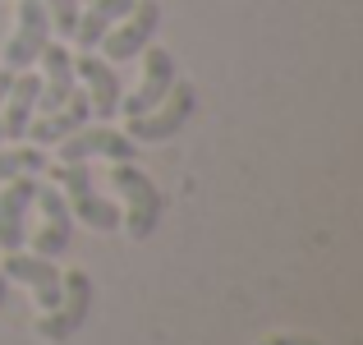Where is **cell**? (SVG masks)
<instances>
[{"label": "cell", "instance_id": "11", "mask_svg": "<svg viewBox=\"0 0 363 345\" xmlns=\"http://www.w3.org/2000/svg\"><path fill=\"white\" fill-rule=\"evenodd\" d=\"M33 198H37V180H33V175L5 180V189H0V248H5V253L23 248V239H28V212H33Z\"/></svg>", "mask_w": 363, "mask_h": 345}, {"label": "cell", "instance_id": "1", "mask_svg": "<svg viewBox=\"0 0 363 345\" xmlns=\"http://www.w3.org/2000/svg\"><path fill=\"white\" fill-rule=\"evenodd\" d=\"M55 180L65 185V203H69L74 221H83L92 230H106V235L120 226V207L97 194V180H92L88 161H60V166H55Z\"/></svg>", "mask_w": 363, "mask_h": 345}, {"label": "cell", "instance_id": "21", "mask_svg": "<svg viewBox=\"0 0 363 345\" xmlns=\"http://www.w3.org/2000/svg\"><path fill=\"white\" fill-rule=\"evenodd\" d=\"M5 295H9V276L0 272V309H5Z\"/></svg>", "mask_w": 363, "mask_h": 345}, {"label": "cell", "instance_id": "14", "mask_svg": "<svg viewBox=\"0 0 363 345\" xmlns=\"http://www.w3.org/2000/svg\"><path fill=\"white\" fill-rule=\"evenodd\" d=\"M37 92H42V79H37V74L18 70L14 79H9L5 111H0V129H5L9 143H18L28 133V120H33V111H37Z\"/></svg>", "mask_w": 363, "mask_h": 345}, {"label": "cell", "instance_id": "6", "mask_svg": "<svg viewBox=\"0 0 363 345\" xmlns=\"http://www.w3.org/2000/svg\"><path fill=\"white\" fill-rule=\"evenodd\" d=\"M157 23H161V5H157V0H133V9L120 18L116 28H111L106 37H101L97 46H106V60L111 65H124V60H133V55L152 42Z\"/></svg>", "mask_w": 363, "mask_h": 345}, {"label": "cell", "instance_id": "9", "mask_svg": "<svg viewBox=\"0 0 363 345\" xmlns=\"http://www.w3.org/2000/svg\"><path fill=\"white\" fill-rule=\"evenodd\" d=\"M60 148V161H92V157H106V161H133L138 157V143L129 133H116V129H79L69 138L55 143Z\"/></svg>", "mask_w": 363, "mask_h": 345}, {"label": "cell", "instance_id": "10", "mask_svg": "<svg viewBox=\"0 0 363 345\" xmlns=\"http://www.w3.org/2000/svg\"><path fill=\"white\" fill-rule=\"evenodd\" d=\"M175 79H179V74H175V55H170L166 46H147V55H143V83H138L133 97H120V111L124 115L152 111L170 88H175Z\"/></svg>", "mask_w": 363, "mask_h": 345}, {"label": "cell", "instance_id": "17", "mask_svg": "<svg viewBox=\"0 0 363 345\" xmlns=\"http://www.w3.org/2000/svg\"><path fill=\"white\" fill-rule=\"evenodd\" d=\"M37 170H46L42 148H5V143H0V180L37 175Z\"/></svg>", "mask_w": 363, "mask_h": 345}, {"label": "cell", "instance_id": "19", "mask_svg": "<svg viewBox=\"0 0 363 345\" xmlns=\"http://www.w3.org/2000/svg\"><path fill=\"white\" fill-rule=\"evenodd\" d=\"M9 79H14V70H5V65H0V111H5V92H9ZM0 143H5V129H0Z\"/></svg>", "mask_w": 363, "mask_h": 345}, {"label": "cell", "instance_id": "5", "mask_svg": "<svg viewBox=\"0 0 363 345\" xmlns=\"http://www.w3.org/2000/svg\"><path fill=\"white\" fill-rule=\"evenodd\" d=\"M46 42H51V14H46L42 0H18V23L14 37L5 42V70H33L42 60Z\"/></svg>", "mask_w": 363, "mask_h": 345}, {"label": "cell", "instance_id": "22", "mask_svg": "<svg viewBox=\"0 0 363 345\" xmlns=\"http://www.w3.org/2000/svg\"><path fill=\"white\" fill-rule=\"evenodd\" d=\"M79 5H88V0H79Z\"/></svg>", "mask_w": 363, "mask_h": 345}, {"label": "cell", "instance_id": "4", "mask_svg": "<svg viewBox=\"0 0 363 345\" xmlns=\"http://www.w3.org/2000/svg\"><path fill=\"white\" fill-rule=\"evenodd\" d=\"M60 285H65L60 304H55V309H46L42 318H37V327H33L42 341H69L74 332L88 322V309H92V276L74 267L69 276H60Z\"/></svg>", "mask_w": 363, "mask_h": 345}, {"label": "cell", "instance_id": "13", "mask_svg": "<svg viewBox=\"0 0 363 345\" xmlns=\"http://www.w3.org/2000/svg\"><path fill=\"white\" fill-rule=\"evenodd\" d=\"M74 79L88 83V102H92V115H101V120H111V115H120V74L111 70L101 55L83 51L79 60H74Z\"/></svg>", "mask_w": 363, "mask_h": 345}, {"label": "cell", "instance_id": "16", "mask_svg": "<svg viewBox=\"0 0 363 345\" xmlns=\"http://www.w3.org/2000/svg\"><path fill=\"white\" fill-rule=\"evenodd\" d=\"M129 9H133V0H88V14H79V28H74L79 51H97V42L129 14Z\"/></svg>", "mask_w": 363, "mask_h": 345}, {"label": "cell", "instance_id": "18", "mask_svg": "<svg viewBox=\"0 0 363 345\" xmlns=\"http://www.w3.org/2000/svg\"><path fill=\"white\" fill-rule=\"evenodd\" d=\"M46 14H51V28L65 37H74V28H79V0H42Z\"/></svg>", "mask_w": 363, "mask_h": 345}, {"label": "cell", "instance_id": "2", "mask_svg": "<svg viewBox=\"0 0 363 345\" xmlns=\"http://www.w3.org/2000/svg\"><path fill=\"white\" fill-rule=\"evenodd\" d=\"M111 185H116V194L124 198V207H129L120 221L129 226V235L143 244V239L157 230V221H161V194H157V185H152L133 161H116V166H111Z\"/></svg>", "mask_w": 363, "mask_h": 345}, {"label": "cell", "instance_id": "12", "mask_svg": "<svg viewBox=\"0 0 363 345\" xmlns=\"http://www.w3.org/2000/svg\"><path fill=\"white\" fill-rule=\"evenodd\" d=\"M88 120H92V102H88V92L74 88L69 102H65L60 111H46L42 120H28V133H23V138H33V148H55L60 138L79 133Z\"/></svg>", "mask_w": 363, "mask_h": 345}, {"label": "cell", "instance_id": "8", "mask_svg": "<svg viewBox=\"0 0 363 345\" xmlns=\"http://www.w3.org/2000/svg\"><path fill=\"white\" fill-rule=\"evenodd\" d=\"M0 272H5L9 281H23L28 290L37 295V304H42V309H55V304H60V295H65L55 258H37V253L14 248V253H5V267H0Z\"/></svg>", "mask_w": 363, "mask_h": 345}, {"label": "cell", "instance_id": "20", "mask_svg": "<svg viewBox=\"0 0 363 345\" xmlns=\"http://www.w3.org/2000/svg\"><path fill=\"white\" fill-rule=\"evenodd\" d=\"M262 345H322V341H308V336H267Z\"/></svg>", "mask_w": 363, "mask_h": 345}, {"label": "cell", "instance_id": "7", "mask_svg": "<svg viewBox=\"0 0 363 345\" xmlns=\"http://www.w3.org/2000/svg\"><path fill=\"white\" fill-rule=\"evenodd\" d=\"M37 207H42V226H37L33 235V253L37 258H65L69 253V235H74V212L69 203H65L60 189L51 185H37Z\"/></svg>", "mask_w": 363, "mask_h": 345}, {"label": "cell", "instance_id": "3", "mask_svg": "<svg viewBox=\"0 0 363 345\" xmlns=\"http://www.w3.org/2000/svg\"><path fill=\"white\" fill-rule=\"evenodd\" d=\"M198 106V92H194V83H184V79H175V88L166 92V97L157 102L152 111H143V115H129V138L133 143H166V138H175L179 129L189 124V115H194Z\"/></svg>", "mask_w": 363, "mask_h": 345}, {"label": "cell", "instance_id": "15", "mask_svg": "<svg viewBox=\"0 0 363 345\" xmlns=\"http://www.w3.org/2000/svg\"><path fill=\"white\" fill-rule=\"evenodd\" d=\"M42 70H46V79H42V92H37V111H60L65 102H69V92H74V60H69V51H65L60 42H46V51H42Z\"/></svg>", "mask_w": 363, "mask_h": 345}]
</instances>
